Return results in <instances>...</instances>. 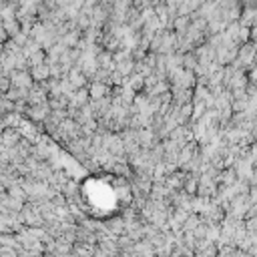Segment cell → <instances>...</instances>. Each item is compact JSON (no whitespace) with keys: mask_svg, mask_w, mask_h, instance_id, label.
Segmentation results:
<instances>
[]
</instances>
